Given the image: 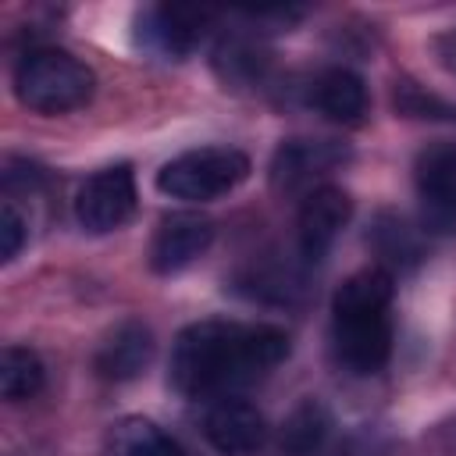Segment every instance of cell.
<instances>
[{"label": "cell", "mask_w": 456, "mask_h": 456, "mask_svg": "<svg viewBox=\"0 0 456 456\" xmlns=\"http://www.w3.org/2000/svg\"><path fill=\"white\" fill-rule=\"evenodd\" d=\"M289 356V335L278 324L196 321L171 346L167 381L185 399H224L264 378Z\"/></svg>", "instance_id": "6da1fadb"}, {"label": "cell", "mask_w": 456, "mask_h": 456, "mask_svg": "<svg viewBox=\"0 0 456 456\" xmlns=\"http://www.w3.org/2000/svg\"><path fill=\"white\" fill-rule=\"evenodd\" d=\"M395 281L385 267L349 274L331 296V346L349 374H378L392 356Z\"/></svg>", "instance_id": "7a4b0ae2"}, {"label": "cell", "mask_w": 456, "mask_h": 456, "mask_svg": "<svg viewBox=\"0 0 456 456\" xmlns=\"http://www.w3.org/2000/svg\"><path fill=\"white\" fill-rule=\"evenodd\" d=\"M96 75L86 61L61 46H32L14 68V96L36 114H68L89 103Z\"/></svg>", "instance_id": "3957f363"}, {"label": "cell", "mask_w": 456, "mask_h": 456, "mask_svg": "<svg viewBox=\"0 0 456 456\" xmlns=\"http://www.w3.org/2000/svg\"><path fill=\"white\" fill-rule=\"evenodd\" d=\"M249 178V157L235 146H200L171 157L157 171V189L171 200L207 203Z\"/></svg>", "instance_id": "277c9868"}, {"label": "cell", "mask_w": 456, "mask_h": 456, "mask_svg": "<svg viewBox=\"0 0 456 456\" xmlns=\"http://www.w3.org/2000/svg\"><path fill=\"white\" fill-rule=\"evenodd\" d=\"M420 224L431 235L456 232V142H428L413 160Z\"/></svg>", "instance_id": "5b68a950"}, {"label": "cell", "mask_w": 456, "mask_h": 456, "mask_svg": "<svg viewBox=\"0 0 456 456\" xmlns=\"http://www.w3.org/2000/svg\"><path fill=\"white\" fill-rule=\"evenodd\" d=\"M135 200L139 196H135L132 167L128 164L103 167L82 182V189L75 196V221L93 235L114 232L135 214Z\"/></svg>", "instance_id": "8992f818"}, {"label": "cell", "mask_w": 456, "mask_h": 456, "mask_svg": "<svg viewBox=\"0 0 456 456\" xmlns=\"http://www.w3.org/2000/svg\"><path fill=\"white\" fill-rule=\"evenodd\" d=\"M353 217V200L342 185H317L303 196L299 217H296V242L303 264H317L328 256L335 239Z\"/></svg>", "instance_id": "52a82bcc"}, {"label": "cell", "mask_w": 456, "mask_h": 456, "mask_svg": "<svg viewBox=\"0 0 456 456\" xmlns=\"http://www.w3.org/2000/svg\"><path fill=\"white\" fill-rule=\"evenodd\" d=\"M214 242V221L200 210H175L160 217L153 242H150V271L153 274H178L196 264Z\"/></svg>", "instance_id": "ba28073f"}, {"label": "cell", "mask_w": 456, "mask_h": 456, "mask_svg": "<svg viewBox=\"0 0 456 456\" xmlns=\"http://www.w3.org/2000/svg\"><path fill=\"white\" fill-rule=\"evenodd\" d=\"M349 150L335 139H285L271 157V185L278 192L317 189L314 182L331 175Z\"/></svg>", "instance_id": "9c48e42d"}, {"label": "cell", "mask_w": 456, "mask_h": 456, "mask_svg": "<svg viewBox=\"0 0 456 456\" xmlns=\"http://www.w3.org/2000/svg\"><path fill=\"white\" fill-rule=\"evenodd\" d=\"M203 435L221 456H253L267 442V420L249 399L224 395L210 403L203 417Z\"/></svg>", "instance_id": "30bf717a"}, {"label": "cell", "mask_w": 456, "mask_h": 456, "mask_svg": "<svg viewBox=\"0 0 456 456\" xmlns=\"http://www.w3.org/2000/svg\"><path fill=\"white\" fill-rule=\"evenodd\" d=\"M214 11L207 7H182V4H160L139 14V39L157 50L160 57H185L203 39Z\"/></svg>", "instance_id": "8fae6325"}, {"label": "cell", "mask_w": 456, "mask_h": 456, "mask_svg": "<svg viewBox=\"0 0 456 456\" xmlns=\"http://www.w3.org/2000/svg\"><path fill=\"white\" fill-rule=\"evenodd\" d=\"M153 360V331L142 321H121L96 349L93 370L103 381H132Z\"/></svg>", "instance_id": "7c38bea8"}, {"label": "cell", "mask_w": 456, "mask_h": 456, "mask_svg": "<svg viewBox=\"0 0 456 456\" xmlns=\"http://www.w3.org/2000/svg\"><path fill=\"white\" fill-rule=\"evenodd\" d=\"M310 103L335 125H356L367 114V86L349 68H328L314 78Z\"/></svg>", "instance_id": "4fadbf2b"}, {"label": "cell", "mask_w": 456, "mask_h": 456, "mask_svg": "<svg viewBox=\"0 0 456 456\" xmlns=\"http://www.w3.org/2000/svg\"><path fill=\"white\" fill-rule=\"evenodd\" d=\"M331 438V413L321 399H303L278 431V452L281 456H321Z\"/></svg>", "instance_id": "5bb4252c"}, {"label": "cell", "mask_w": 456, "mask_h": 456, "mask_svg": "<svg viewBox=\"0 0 456 456\" xmlns=\"http://www.w3.org/2000/svg\"><path fill=\"white\" fill-rule=\"evenodd\" d=\"M367 246L378 253L381 267L392 274V271H413L424 256V246H420V235L417 228L406 224V217L399 214H378L370 232H367Z\"/></svg>", "instance_id": "9a60e30c"}, {"label": "cell", "mask_w": 456, "mask_h": 456, "mask_svg": "<svg viewBox=\"0 0 456 456\" xmlns=\"http://www.w3.org/2000/svg\"><path fill=\"white\" fill-rule=\"evenodd\" d=\"M46 381L43 360L28 346H7L0 353V395L11 403L32 399Z\"/></svg>", "instance_id": "2e32d148"}, {"label": "cell", "mask_w": 456, "mask_h": 456, "mask_svg": "<svg viewBox=\"0 0 456 456\" xmlns=\"http://www.w3.org/2000/svg\"><path fill=\"white\" fill-rule=\"evenodd\" d=\"M110 456H182V449L153 420L128 417L110 435Z\"/></svg>", "instance_id": "e0dca14e"}, {"label": "cell", "mask_w": 456, "mask_h": 456, "mask_svg": "<svg viewBox=\"0 0 456 456\" xmlns=\"http://www.w3.org/2000/svg\"><path fill=\"white\" fill-rule=\"evenodd\" d=\"M214 64H217V71H221L224 82H256L264 75L267 57L253 43H246V39H224L217 46Z\"/></svg>", "instance_id": "ac0fdd59"}, {"label": "cell", "mask_w": 456, "mask_h": 456, "mask_svg": "<svg viewBox=\"0 0 456 456\" xmlns=\"http://www.w3.org/2000/svg\"><path fill=\"white\" fill-rule=\"evenodd\" d=\"M25 246V217L14 210L11 200L0 207V260H14Z\"/></svg>", "instance_id": "d6986e66"}, {"label": "cell", "mask_w": 456, "mask_h": 456, "mask_svg": "<svg viewBox=\"0 0 456 456\" xmlns=\"http://www.w3.org/2000/svg\"><path fill=\"white\" fill-rule=\"evenodd\" d=\"M385 452H388V445L381 442V435L370 431V428H363V431L349 435L335 456H385Z\"/></svg>", "instance_id": "ffe728a7"}]
</instances>
